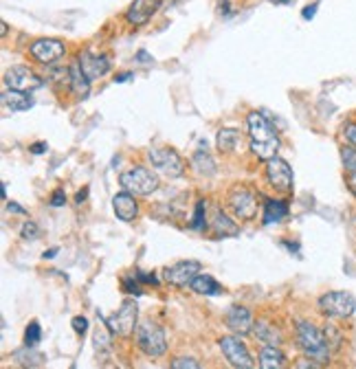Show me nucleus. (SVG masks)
Listing matches in <instances>:
<instances>
[{"instance_id": "nucleus-1", "label": "nucleus", "mask_w": 356, "mask_h": 369, "mask_svg": "<svg viewBox=\"0 0 356 369\" xmlns=\"http://www.w3.org/2000/svg\"><path fill=\"white\" fill-rule=\"evenodd\" d=\"M247 125H249V145L253 154L264 163L277 156L279 136L277 130L271 125V121L260 112H251L247 117Z\"/></svg>"}, {"instance_id": "nucleus-2", "label": "nucleus", "mask_w": 356, "mask_h": 369, "mask_svg": "<svg viewBox=\"0 0 356 369\" xmlns=\"http://www.w3.org/2000/svg\"><path fill=\"white\" fill-rule=\"evenodd\" d=\"M295 341H297V348L303 352V356H308V359L321 363V365H326L330 361V356H332V350H330V345H328L323 330H319L310 321L297 323Z\"/></svg>"}, {"instance_id": "nucleus-3", "label": "nucleus", "mask_w": 356, "mask_h": 369, "mask_svg": "<svg viewBox=\"0 0 356 369\" xmlns=\"http://www.w3.org/2000/svg\"><path fill=\"white\" fill-rule=\"evenodd\" d=\"M136 348L141 350L150 359H159L165 352H168V339H165L163 327L154 321H141L136 325Z\"/></svg>"}, {"instance_id": "nucleus-4", "label": "nucleus", "mask_w": 356, "mask_h": 369, "mask_svg": "<svg viewBox=\"0 0 356 369\" xmlns=\"http://www.w3.org/2000/svg\"><path fill=\"white\" fill-rule=\"evenodd\" d=\"M119 183L125 192H130L134 196H150L152 192H157L161 185L157 172H152L150 168H143V165H136V168L123 172L119 176Z\"/></svg>"}, {"instance_id": "nucleus-5", "label": "nucleus", "mask_w": 356, "mask_h": 369, "mask_svg": "<svg viewBox=\"0 0 356 369\" xmlns=\"http://www.w3.org/2000/svg\"><path fill=\"white\" fill-rule=\"evenodd\" d=\"M226 207L238 220L249 222L258 215V196L247 185H233L226 194Z\"/></svg>"}, {"instance_id": "nucleus-6", "label": "nucleus", "mask_w": 356, "mask_h": 369, "mask_svg": "<svg viewBox=\"0 0 356 369\" xmlns=\"http://www.w3.org/2000/svg\"><path fill=\"white\" fill-rule=\"evenodd\" d=\"M319 310L328 319H350L356 310V299L346 290L326 292L319 297Z\"/></svg>"}, {"instance_id": "nucleus-7", "label": "nucleus", "mask_w": 356, "mask_h": 369, "mask_svg": "<svg viewBox=\"0 0 356 369\" xmlns=\"http://www.w3.org/2000/svg\"><path fill=\"white\" fill-rule=\"evenodd\" d=\"M148 161L152 163V168L157 172L165 174L168 178H178L185 174V161L172 147H152L148 150Z\"/></svg>"}, {"instance_id": "nucleus-8", "label": "nucleus", "mask_w": 356, "mask_h": 369, "mask_svg": "<svg viewBox=\"0 0 356 369\" xmlns=\"http://www.w3.org/2000/svg\"><path fill=\"white\" fill-rule=\"evenodd\" d=\"M266 181L279 194H290L292 185H295V176H292V168L279 156H273L266 161Z\"/></svg>"}, {"instance_id": "nucleus-9", "label": "nucleus", "mask_w": 356, "mask_h": 369, "mask_svg": "<svg viewBox=\"0 0 356 369\" xmlns=\"http://www.w3.org/2000/svg\"><path fill=\"white\" fill-rule=\"evenodd\" d=\"M136 319H139V308L134 301H125L121 308L114 312L112 316H108L106 319V325L110 327L112 334H119L123 339H128L134 334L136 330Z\"/></svg>"}, {"instance_id": "nucleus-10", "label": "nucleus", "mask_w": 356, "mask_h": 369, "mask_svg": "<svg viewBox=\"0 0 356 369\" xmlns=\"http://www.w3.org/2000/svg\"><path fill=\"white\" fill-rule=\"evenodd\" d=\"M202 271V264L196 260H185V262H176L172 266L163 271V279L174 288H187L192 286L194 277L200 275Z\"/></svg>"}, {"instance_id": "nucleus-11", "label": "nucleus", "mask_w": 356, "mask_h": 369, "mask_svg": "<svg viewBox=\"0 0 356 369\" xmlns=\"http://www.w3.org/2000/svg\"><path fill=\"white\" fill-rule=\"evenodd\" d=\"M44 82L40 75H35L31 69L27 66H11L5 73V86L11 88V91H20V93H33L37 91Z\"/></svg>"}, {"instance_id": "nucleus-12", "label": "nucleus", "mask_w": 356, "mask_h": 369, "mask_svg": "<svg viewBox=\"0 0 356 369\" xmlns=\"http://www.w3.org/2000/svg\"><path fill=\"white\" fill-rule=\"evenodd\" d=\"M218 345L224 354V359L229 361V365H233L238 369H251L253 367L251 354H249L244 343L240 341V336H222Z\"/></svg>"}, {"instance_id": "nucleus-13", "label": "nucleus", "mask_w": 356, "mask_h": 369, "mask_svg": "<svg viewBox=\"0 0 356 369\" xmlns=\"http://www.w3.org/2000/svg\"><path fill=\"white\" fill-rule=\"evenodd\" d=\"M29 53L33 55V60L40 62V64H53L60 57H64L66 46L64 42L53 40V37H42V40H35L29 46Z\"/></svg>"}, {"instance_id": "nucleus-14", "label": "nucleus", "mask_w": 356, "mask_h": 369, "mask_svg": "<svg viewBox=\"0 0 356 369\" xmlns=\"http://www.w3.org/2000/svg\"><path fill=\"white\" fill-rule=\"evenodd\" d=\"M159 7H161V0H134L128 7V11H125V20L134 24V27H141V24L152 20Z\"/></svg>"}, {"instance_id": "nucleus-15", "label": "nucleus", "mask_w": 356, "mask_h": 369, "mask_svg": "<svg viewBox=\"0 0 356 369\" xmlns=\"http://www.w3.org/2000/svg\"><path fill=\"white\" fill-rule=\"evenodd\" d=\"M226 327L233 330L235 334H249L253 332V312L249 308H244V305H233V308H229L226 316Z\"/></svg>"}, {"instance_id": "nucleus-16", "label": "nucleus", "mask_w": 356, "mask_h": 369, "mask_svg": "<svg viewBox=\"0 0 356 369\" xmlns=\"http://www.w3.org/2000/svg\"><path fill=\"white\" fill-rule=\"evenodd\" d=\"M112 209L114 215H117L119 220L123 222H132L136 215H139V205H136V196L130 192H119L117 196L112 198Z\"/></svg>"}, {"instance_id": "nucleus-17", "label": "nucleus", "mask_w": 356, "mask_h": 369, "mask_svg": "<svg viewBox=\"0 0 356 369\" xmlns=\"http://www.w3.org/2000/svg\"><path fill=\"white\" fill-rule=\"evenodd\" d=\"M80 64H82V71L84 75L91 82L104 78V75L110 71V60L106 55H93V53H84L80 57Z\"/></svg>"}, {"instance_id": "nucleus-18", "label": "nucleus", "mask_w": 356, "mask_h": 369, "mask_svg": "<svg viewBox=\"0 0 356 369\" xmlns=\"http://www.w3.org/2000/svg\"><path fill=\"white\" fill-rule=\"evenodd\" d=\"M3 106L11 112H24L33 108V99L29 97V93H20V91H11V88H7V91L3 93Z\"/></svg>"}, {"instance_id": "nucleus-19", "label": "nucleus", "mask_w": 356, "mask_h": 369, "mask_svg": "<svg viewBox=\"0 0 356 369\" xmlns=\"http://www.w3.org/2000/svg\"><path fill=\"white\" fill-rule=\"evenodd\" d=\"M211 231L218 235V237H224V235H235L238 233V226L235 222L229 218V215L220 209V207H215L213 209V215H211Z\"/></svg>"}, {"instance_id": "nucleus-20", "label": "nucleus", "mask_w": 356, "mask_h": 369, "mask_svg": "<svg viewBox=\"0 0 356 369\" xmlns=\"http://www.w3.org/2000/svg\"><path fill=\"white\" fill-rule=\"evenodd\" d=\"M260 367L262 369H282L286 367V354L279 345H266L260 352Z\"/></svg>"}, {"instance_id": "nucleus-21", "label": "nucleus", "mask_w": 356, "mask_h": 369, "mask_svg": "<svg viewBox=\"0 0 356 369\" xmlns=\"http://www.w3.org/2000/svg\"><path fill=\"white\" fill-rule=\"evenodd\" d=\"M71 91L78 95V97H86L88 93H91V80L86 78L84 71H82V64H80V60L78 62H73L71 64Z\"/></svg>"}, {"instance_id": "nucleus-22", "label": "nucleus", "mask_w": 356, "mask_h": 369, "mask_svg": "<svg viewBox=\"0 0 356 369\" xmlns=\"http://www.w3.org/2000/svg\"><path fill=\"white\" fill-rule=\"evenodd\" d=\"M189 288H192L194 292H198V295H207V297H215V295H222L224 292V288L215 282L211 275H196Z\"/></svg>"}, {"instance_id": "nucleus-23", "label": "nucleus", "mask_w": 356, "mask_h": 369, "mask_svg": "<svg viewBox=\"0 0 356 369\" xmlns=\"http://www.w3.org/2000/svg\"><path fill=\"white\" fill-rule=\"evenodd\" d=\"M288 218V205L284 200H266L264 205V224L282 222Z\"/></svg>"}, {"instance_id": "nucleus-24", "label": "nucleus", "mask_w": 356, "mask_h": 369, "mask_svg": "<svg viewBox=\"0 0 356 369\" xmlns=\"http://www.w3.org/2000/svg\"><path fill=\"white\" fill-rule=\"evenodd\" d=\"M253 332H256V336L262 343H266V345H279V343H282L279 330L271 323H266V321H258L256 325H253Z\"/></svg>"}, {"instance_id": "nucleus-25", "label": "nucleus", "mask_w": 356, "mask_h": 369, "mask_svg": "<svg viewBox=\"0 0 356 369\" xmlns=\"http://www.w3.org/2000/svg\"><path fill=\"white\" fill-rule=\"evenodd\" d=\"M323 334H326V341H328L330 350H332V354L339 352L343 345H346V334L341 332V327H339V325H335V323H326Z\"/></svg>"}, {"instance_id": "nucleus-26", "label": "nucleus", "mask_w": 356, "mask_h": 369, "mask_svg": "<svg viewBox=\"0 0 356 369\" xmlns=\"http://www.w3.org/2000/svg\"><path fill=\"white\" fill-rule=\"evenodd\" d=\"M240 143V132L231 130V128H224L218 132V150L220 152H233Z\"/></svg>"}, {"instance_id": "nucleus-27", "label": "nucleus", "mask_w": 356, "mask_h": 369, "mask_svg": "<svg viewBox=\"0 0 356 369\" xmlns=\"http://www.w3.org/2000/svg\"><path fill=\"white\" fill-rule=\"evenodd\" d=\"M194 168L198 174H205V176H213L215 174V163L211 161V156L207 152H196L194 154Z\"/></svg>"}, {"instance_id": "nucleus-28", "label": "nucleus", "mask_w": 356, "mask_h": 369, "mask_svg": "<svg viewBox=\"0 0 356 369\" xmlns=\"http://www.w3.org/2000/svg\"><path fill=\"white\" fill-rule=\"evenodd\" d=\"M110 334L112 332H110V327H106V323L95 330V350L97 352H108L110 350Z\"/></svg>"}, {"instance_id": "nucleus-29", "label": "nucleus", "mask_w": 356, "mask_h": 369, "mask_svg": "<svg viewBox=\"0 0 356 369\" xmlns=\"http://www.w3.org/2000/svg\"><path fill=\"white\" fill-rule=\"evenodd\" d=\"M40 339H42L40 323H37V321H31V323L27 325V330H24V345H27V348H33V345H37V343H40Z\"/></svg>"}, {"instance_id": "nucleus-30", "label": "nucleus", "mask_w": 356, "mask_h": 369, "mask_svg": "<svg viewBox=\"0 0 356 369\" xmlns=\"http://www.w3.org/2000/svg\"><path fill=\"white\" fill-rule=\"evenodd\" d=\"M341 161H343V168L348 170V174L356 172V147L354 145H343L341 147Z\"/></svg>"}, {"instance_id": "nucleus-31", "label": "nucleus", "mask_w": 356, "mask_h": 369, "mask_svg": "<svg viewBox=\"0 0 356 369\" xmlns=\"http://www.w3.org/2000/svg\"><path fill=\"white\" fill-rule=\"evenodd\" d=\"M205 220H207V202L205 200H198L196 202V213H194V220H192V228L200 231V228H205Z\"/></svg>"}, {"instance_id": "nucleus-32", "label": "nucleus", "mask_w": 356, "mask_h": 369, "mask_svg": "<svg viewBox=\"0 0 356 369\" xmlns=\"http://www.w3.org/2000/svg\"><path fill=\"white\" fill-rule=\"evenodd\" d=\"M341 136L346 138L348 145H354V147H356V121H346V123H343Z\"/></svg>"}, {"instance_id": "nucleus-33", "label": "nucleus", "mask_w": 356, "mask_h": 369, "mask_svg": "<svg viewBox=\"0 0 356 369\" xmlns=\"http://www.w3.org/2000/svg\"><path fill=\"white\" fill-rule=\"evenodd\" d=\"M170 367L172 369H198L200 363H196L194 359H176L170 363Z\"/></svg>"}, {"instance_id": "nucleus-34", "label": "nucleus", "mask_w": 356, "mask_h": 369, "mask_svg": "<svg viewBox=\"0 0 356 369\" xmlns=\"http://www.w3.org/2000/svg\"><path fill=\"white\" fill-rule=\"evenodd\" d=\"M20 235H22L24 240H35V237H37V224L31 222V220H27V222H24V226H22Z\"/></svg>"}, {"instance_id": "nucleus-35", "label": "nucleus", "mask_w": 356, "mask_h": 369, "mask_svg": "<svg viewBox=\"0 0 356 369\" xmlns=\"http://www.w3.org/2000/svg\"><path fill=\"white\" fill-rule=\"evenodd\" d=\"M51 205H53V207H64V205H66L64 189H55V192L51 194Z\"/></svg>"}, {"instance_id": "nucleus-36", "label": "nucleus", "mask_w": 356, "mask_h": 369, "mask_svg": "<svg viewBox=\"0 0 356 369\" xmlns=\"http://www.w3.org/2000/svg\"><path fill=\"white\" fill-rule=\"evenodd\" d=\"M121 286H123L125 292H128V295H141V286H139L136 282H132V279H123Z\"/></svg>"}, {"instance_id": "nucleus-37", "label": "nucleus", "mask_w": 356, "mask_h": 369, "mask_svg": "<svg viewBox=\"0 0 356 369\" xmlns=\"http://www.w3.org/2000/svg\"><path fill=\"white\" fill-rule=\"evenodd\" d=\"M73 330L78 334H84L86 330H88V319H86V316H75V319H73Z\"/></svg>"}, {"instance_id": "nucleus-38", "label": "nucleus", "mask_w": 356, "mask_h": 369, "mask_svg": "<svg viewBox=\"0 0 356 369\" xmlns=\"http://www.w3.org/2000/svg\"><path fill=\"white\" fill-rule=\"evenodd\" d=\"M317 9H319V5H317V3H314V5H308L306 9L301 11L303 20H312V18H314V14H317Z\"/></svg>"}, {"instance_id": "nucleus-39", "label": "nucleus", "mask_w": 356, "mask_h": 369, "mask_svg": "<svg viewBox=\"0 0 356 369\" xmlns=\"http://www.w3.org/2000/svg\"><path fill=\"white\" fill-rule=\"evenodd\" d=\"M136 279H141V282H145V284H159V279L154 277V275H145V273H141V271H139L136 273Z\"/></svg>"}, {"instance_id": "nucleus-40", "label": "nucleus", "mask_w": 356, "mask_h": 369, "mask_svg": "<svg viewBox=\"0 0 356 369\" xmlns=\"http://www.w3.org/2000/svg\"><path fill=\"white\" fill-rule=\"evenodd\" d=\"M348 189H350V194L356 198V172L348 174Z\"/></svg>"}, {"instance_id": "nucleus-41", "label": "nucleus", "mask_w": 356, "mask_h": 369, "mask_svg": "<svg viewBox=\"0 0 356 369\" xmlns=\"http://www.w3.org/2000/svg\"><path fill=\"white\" fill-rule=\"evenodd\" d=\"M136 60L141 62V64H150V62H154V60H152V55L148 53V51H139V53H136Z\"/></svg>"}, {"instance_id": "nucleus-42", "label": "nucleus", "mask_w": 356, "mask_h": 369, "mask_svg": "<svg viewBox=\"0 0 356 369\" xmlns=\"http://www.w3.org/2000/svg\"><path fill=\"white\" fill-rule=\"evenodd\" d=\"M44 150H46V143H33V145H31V152H33V154H42Z\"/></svg>"}, {"instance_id": "nucleus-43", "label": "nucleus", "mask_w": 356, "mask_h": 369, "mask_svg": "<svg viewBox=\"0 0 356 369\" xmlns=\"http://www.w3.org/2000/svg\"><path fill=\"white\" fill-rule=\"evenodd\" d=\"M132 78V73H121V75H117V78H114V82L117 84H123V82H128Z\"/></svg>"}, {"instance_id": "nucleus-44", "label": "nucleus", "mask_w": 356, "mask_h": 369, "mask_svg": "<svg viewBox=\"0 0 356 369\" xmlns=\"http://www.w3.org/2000/svg\"><path fill=\"white\" fill-rule=\"evenodd\" d=\"M55 255H57V249H48V251H44L42 258H44V260H53Z\"/></svg>"}, {"instance_id": "nucleus-45", "label": "nucleus", "mask_w": 356, "mask_h": 369, "mask_svg": "<svg viewBox=\"0 0 356 369\" xmlns=\"http://www.w3.org/2000/svg\"><path fill=\"white\" fill-rule=\"evenodd\" d=\"M9 211H14V213H27L22 207H18V205H14V202H9Z\"/></svg>"}, {"instance_id": "nucleus-46", "label": "nucleus", "mask_w": 356, "mask_h": 369, "mask_svg": "<svg viewBox=\"0 0 356 369\" xmlns=\"http://www.w3.org/2000/svg\"><path fill=\"white\" fill-rule=\"evenodd\" d=\"M86 196H88V187L84 189V192H80V194H78V205H82V202L86 200Z\"/></svg>"}, {"instance_id": "nucleus-47", "label": "nucleus", "mask_w": 356, "mask_h": 369, "mask_svg": "<svg viewBox=\"0 0 356 369\" xmlns=\"http://www.w3.org/2000/svg\"><path fill=\"white\" fill-rule=\"evenodd\" d=\"M220 11H224V14H229V0H220Z\"/></svg>"}, {"instance_id": "nucleus-48", "label": "nucleus", "mask_w": 356, "mask_h": 369, "mask_svg": "<svg viewBox=\"0 0 356 369\" xmlns=\"http://www.w3.org/2000/svg\"><path fill=\"white\" fill-rule=\"evenodd\" d=\"M0 27H3V29H0V33L7 35V22H3V24H0Z\"/></svg>"}]
</instances>
